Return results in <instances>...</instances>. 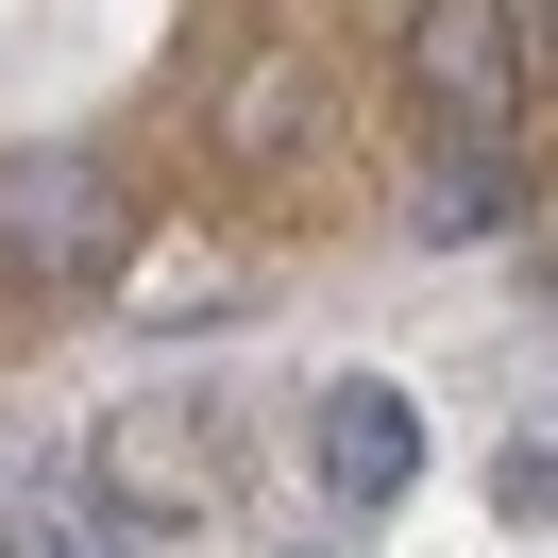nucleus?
I'll use <instances>...</instances> for the list:
<instances>
[{
  "mask_svg": "<svg viewBox=\"0 0 558 558\" xmlns=\"http://www.w3.org/2000/svg\"><path fill=\"white\" fill-rule=\"evenodd\" d=\"M407 474H423V407L389 373H339L322 389V490H339V508H389Z\"/></svg>",
  "mask_w": 558,
  "mask_h": 558,
  "instance_id": "obj_1",
  "label": "nucleus"
},
{
  "mask_svg": "<svg viewBox=\"0 0 558 558\" xmlns=\"http://www.w3.org/2000/svg\"><path fill=\"white\" fill-rule=\"evenodd\" d=\"M542 17H474V0H440V17H407V69L440 85V102H524V69H542Z\"/></svg>",
  "mask_w": 558,
  "mask_h": 558,
  "instance_id": "obj_2",
  "label": "nucleus"
},
{
  "mask_svg": "<svg viewBox=\"0 0 558 558\" xmlns=\"http://www.w3.org/2000/svg\"><path fill=\"white\" fill-rule=\"evenodd\" d=\"M0 254H35V271L85 254V186L51 170V153H35V170H0Z\"/></svg>",
  "mask_w": 558,
  "mask_h": 558,
  "instance_id": "obj_3",
  "label": "nucleus"
}]
</instances>
